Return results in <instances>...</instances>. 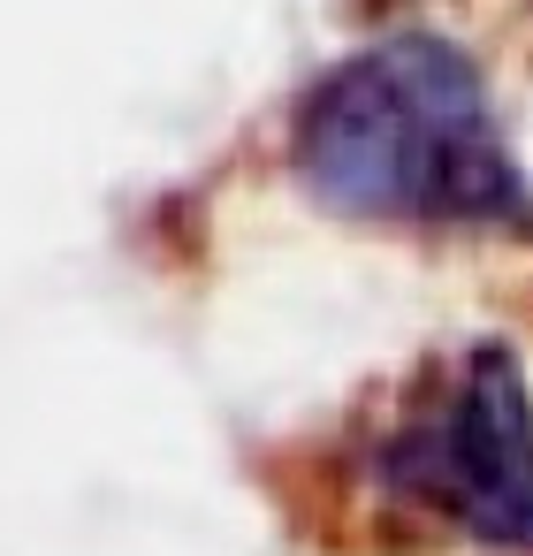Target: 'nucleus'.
Listing matches in <instances>:
<instances>
[{
  "label": "nucleus",
  "mask_w": 533,
  "mask_h": 556,
  "mask_svg": "<svg viewBox=\"0 0 533 556\" xmlns=\"http://www.w3.org/2000/svg\"><path fill=\"white\" fill-rule=\"evenodd\" d=\"M290 184L358 229L396 237H533V168L480 77V62L427 31L396 24L343 47L290 108Z\"/></svg>",
  "instance_id": "f257e3e1"
},
{
  "label": "nucleus",
  "mask_w": 533,
  "mask_h": 556,
  "mask_svg": "<svg viewBox=\"0 0 533 556\" xmlns=\"http://www.w3.org/2000/svg\"><path fill=\"white\" fill-rule=\"evenodd\" d=\"M351 480L396 526L533 556V381L495 336L411 366L351 442Z\"/></svg>",
  "instance_id": "f03ea898"
}]
</instances>
